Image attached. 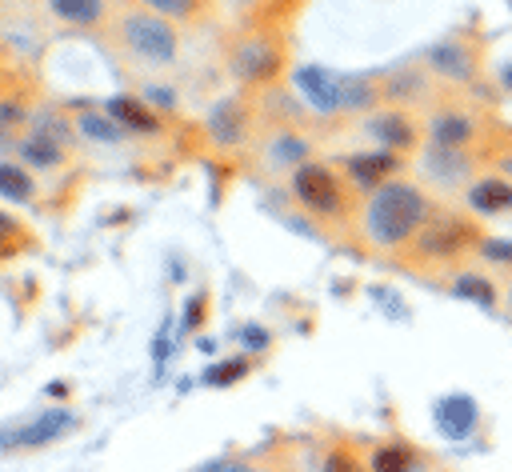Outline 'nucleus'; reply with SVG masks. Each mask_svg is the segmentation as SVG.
<instances>
[{
	"instance_id": "20",
	"label": "nucleus",
	"mask_w": 512,
	"mask_h": 472,
	"mask_svg": "<svg viewBox=\"0 0 512 472\" xmlns=\"http://www.w3.org/2000/svg\"><path fill=\"white\" fill-rule=\"evenodd\" d=\"M340 92H344V112H364L380 100V84L372 76H340Z\"/></svg>"
},
{
	"instance_id": "34",
	"label": "nucleus",
	"mask_w": 512,
	"mask_h": 472,
	"mask_svg": "<svg viewBox=\"0 0 512 472\" xmlns=\"http://www.w3.org/2000/svg\"><path fill=\"white\" fill-rule=\"evenodd\" d=\"M8 144H12V128H8L4 120H0V156L8 152Z\"/></svg>"
},
{
	"instance_id": "4",
	"label": "nucleus",
	"mask_w": 512,
	"mask_h": 472,
	"mask_svg": "<svg viewBox=\"0 0 512 472\" xmlns=\"http://www.w3.org/2000/svg\"><path fill=\"white\" fill-rule=\"evenodd\" d=\"M292 192L308 212H316L324 220L344 216V184L328 164H312V160L296 164L292 168Z\"/></svg>"
},
{
	"instance_id": "23",
	"label": "nucleus",
	"mask_w": 512,
	"mask_h": 472,
	"mask_svg": "<svg viewBox=\"0 0 512 472\" xmlns=\"http://www.w3.org/2000/svg\"><path fill=\"white\" fill-rule=\"evenodd\" d=\"M80 132L96 144H120L124 140V124L112 120L108 112H80Z\"/></svg>"
},
{
	"instance_id": "9",
	"label": "nucleus",
	"mask_w": 512,
	"mask_h": 472,
	"mask_svg": "<svg viewBox=\"0 0 512 472\" xmlns=\"http://www.w3.org/2000/svg\"><path fill=\"white\" fill-rule=\"evenodd\" d=\"M344 172L356 188H380L388 180H396L400 172V152H388V148H376V152H356L344 160Z\"/></svg>"
},
{
	"instance_id": "32",
	"label": "nucleus",
	"mask_w": 512,
	"mask_h": 472,
	"mask_svg": "<svg viewBox=\"0 0 512 472\" xmlns=\"http://www.w3.org/2000/svg\"><path fill=\"white\" fill-rule=\"evenodd\" d=\"M244 344H248V348H264V344H268V332L256 328V324H248V328H244Z\"/></svg>"
},
{
	"instance_id": "28",
	"label": "nucleus",
	"mask_w": 512,
	"mask_h": 472,
	"mask_svg": "<svg viewBox=\"0 0 512 472\" xmlns=\"http://www.w3.org/2000/svg\"><path fill=\"white\" fill-rule=\"evenodd\" d=\"M32 132H40V136H48V140H56V144H68L72 140V128H68V120H60V116H36V128Z\"/></svg>"
},
{
	"instance_id": "8",
	"label": "nucleus",
	"mask_w": 512,
	"mask_h": 472,
	"mask_svg": "<svg viewBox=\"0 0 512 472\" xmlns=\"http://www.w3.org/2000/svg\"><path fill=\"white\" fill-rule=\"evenodd\" d=\"M296 88L308 96V104L320 112V116H336L344 112V92H340V72H328V68H316V64H300L292 72Z\"/></svg>"
},
{
	"instance_id": "25",
	"label": "nucleus",
	"mask_w": 512,
	"mask_h": 472,
	"mask_svg": "<svg viewBox=\"0 0 512 472\" xmlns=\"http://www.w3.org/2000/svg\"><path fill=\"white\" fill-rule=\"evenodd\" d=\"M480 260L496 264V268H512V236H484L476 248Z\"/></svg>"
},
{
	"instance_id": "37",
	"label": "nucleus",
	"mask_w": 512,
	"mask_h": 472,
	"mask_svg": "<svg viewBox=\"0 0 512 472\" xmlns=\"http://www.w3.org/2000/svg\"><path fill=\"white\" fill-rule=\"evenodd\" d=\"M500 84H504V88H512V64H504V68H500Z\"/></svg>"
},
{
	"instance_id": "21",
	"label": "nucleus",
	"mask_w": 512,
	"mask_h": 472,
	"mask_svg": "<svg viewBox=\"0 0 512 472\" xmlns=\"http://www.w3.org/2000/svg\"><path fill=\"white\" fill-rule=\"evenodd\" d=\"M20 156H24V164H32V168H56V164L64 160V144H56V140L32 132L28 140H20Z\"/></svg>"
},
{
	"instance_id": "24",
	"label": "nucleus",
	"mask_w": 512,
	"mask_h": 472,
	"mask_svg": "<svg viewBox=\"0 0 512 472\" xmlns=\"http://www.w3.org/2000/svg\"><path fill=\"white\" fill-rule=\"evenodd\" d=\"M244 372H248V360H244V356H232V360H220V364H212V368L204 372V384H212V388H224V384H236Z\"/></svg>"
},
{
	"instance_id": "14",
	"label": "nucleus",
	"mask_w": 512,
	"mask_h": 472,
	"mask_svg": "<svg viewBox=\"0 0 512 472\" xmlns=\"http://www.w3.org/2000/svg\"><path fill=\"white\" fill-rule=\"evenodd\" d=\"M424 168H428V176L436 180V184H444V188H468L472 180H468V172H472V152H452V148H432L428 144V152H424Z\"/></svg>"
},
{
	"instance_id": "29",
	"label": "nucleus",
	"mask_w": 512,
	"mask_h": 472,
	"mask_svg": "<svg viewBox=\"0 0 512 472\" xmlns=\"http://www.w3.org/2000/svg\"><path fill=\"white\" fill-rule=\"evenodd\" d=\"M276 156H280V160H292V164H304V156H308V144H304L300 136H280V144H276Z\"/></svg>"
},
{
	"instance_id": "10",
	"label": "nucleus",
	"mask_w": 512,
	"mask_h": 472,
	"mask_svg": "<svg viewBox=\"0 0 512 472\" xmlns=\"http://www.w3.org/2000/svg\"><path fill=\"white\" fill-rule=\"evenodd\" d=\"M428 68L444 80H456V84H468L476 76V52L464 44V40H440L428 48Z\"/></svg>"
},
{
	"instance_id": "5",
	"label": "nucleus",
	"mask_w": 512,
	"mask_h": 472,
	"mask_svg": "<svg viewBox=\"0 0 512 472\" xmlns=\"http://www.w3.org/2000/svg\"><path fill=\"white\" fill-rule=\"evenodd\" d=\"M232 72L244 80V84H268L272 76H280L284 68V52L276 40L268 36H244L232 44V56H228Z\"/></svg>"
},
{
	"instance_id": "17",
	"label": "nucleus",
	"mask_w": 512,
	"mask_h": 472,
	"mask_svg": "<svg viewBox=\"0 0 512 472\" xmlns=\"http://www.w3.org/2000/svg\"><path fill=\"white\" fill-rule=\"evenodd\" d=\"M420 468H424L420 452L408 448V444H400V440L380 444V448H372V456H368V472H420Z\"/></svg>"
},
{
	"instance_id": "30",
	"label": "nucleus",
	"mask_w": 512,
	"mask_h": 472,
	"mask_svg": "<svg viewBox=\"0 0 512 472\" xmlns=\"http://www.w3.org/2000/svg\"><path fill=\"white\" fill-rule=\"evenodd\" d=\"M20 116H24V108H20L16 100H0V120H4L8 128H12V124H16Z\"/></svg>"
},
{
	"instance_id": "7",
	"label": "nucleus",
	"mask_w": 512,
	"mask_h": 472,
	"mask_svg": "<svg viewBox=\"0 0 512 472\" xmlns=\"http://www.w3.org/2000/svg\"><path fill=\"white\" fill-rule=\"evenodd\" d=\"M72 424H76V416H72L68 408H48V412H40L36 420L0 432V448H8V452H20V448H44V444L60 440L64 432H72Z\"/></svg>"
},
{
	"instance_id": "31",
	"label": "nucleus",
	"mask_w": 512,
	"mask_h": 472,
	"mask_svg": "<svg viewBox=\"0 0 512 472\" xmlns=\"http://www.w3.org/2000/svg\"><path fill=\"white\" fill-rule=\"evenodd\" d=\"M204 472H260V468H248V464H240V460H216V464H208Z\"/></svg>"
},
{
	"instance_id": "12",
	"label": "nucleus",
	"mask_w": 512,
	"mask_h": 472,
	"mask_svg": "<svg viewBox=\"0 0 512 472\" xmlns=\"http://www.w3.org/2000/svg\"><path fill=\"white\" fill-rule=\"evenodd\" d=\"M464 200L480 216H504V212H512V180L508 176H476L464 188Z\"/></svg>"
},
{
	"instance_id": "2",
	"label": "nucleus",
	"mask_w": 512,
	"mask_h": 472,
	"mask_svg": "<svg viewBox=\"0 0 512 472\" xmlns=\"http://www.w3.org/2000/svg\"><path fill=\"white\" fill-rule=\"evenodd\" d=\"M484 240V232L476 228V220H468L464 212H432L428 224L412 236L408 252L412 260H428V264H460L468 252H476Z\"/></svg>"
},
{
	"instance_id": "1",
	"label": "nucleus",
	"mask_w": 512,
	"mask_h": 472,
	"mask_svg": "<svg viewBox=\"0 0 512 472\" xmlns=\"http://www.w3.org/2000/svg\"><path fill=\"white\" fill-rule=\"evenodd\" d=\"M432 212H436V204H432V196L420 184L388 180V184L372 188L368 200H364V232H368V240L376 248L400 252L428 224Z\"/></svg>"
},
{
	"instance_id": "11",
	"label": "nucleus",
	"mask_w": 512,
	"mask_h": 472,
	"mask_svg": "<svg viewBox=\"0 0 512 472\" xmlns=\"http://www.w3.org/2000/svg\"><path fill=\"white\" fill-rule=\"evenodd\" d=\"M368 132H372V136L380 140V148H388V152H412L416 140H420V132H416V124H412V116H408L404 108H384L380 116H372Z\"/></svg>"
},
{
	"instance_id": "18",
	"label": "nucleus",
	"mask_w": 512,
	"mask_h": 472,
	"mask_svg": "<svg viewBox=\"0 0 512 472\" xmlns=\"http://www.w3.org/2000/svg\"><path fill=\"white\" fill-rule=\"evenodd\" d=\"M48 8L56 20L76 24V28H92L108 16V0H48Z\"/></svg>"
},
{
	"instance_id": "26",
	"label": "nucleus",
	"mask_w": 512,
	"mask_h": 472,
	"mask_svg": "<svg viewBox=\"0 0 512 472\" xmlns=\"http://www.w3.org/2000/svg\"><path fill=\"white\" fill-rule=\"evenodd\" d=\"M320 472H368V468L360 464V456H356V452H348V448H332V452L324 456Z\"/></svg>"
},
{
	"instance_id": "16",
	"label": "nucleus",
	"mask_w": 512,
	"mask_h": 472,
	"mask_svg": "<svg viewBox=\"0 0 512 472\" xmlns=\"http://www.w3.org/2000/svg\"><path fill=\"white\" fill-rule=\"evenodd\" d=\"M208 132L216 144H240L244 132H248V120H244V108L236 100H220L208 116Z\"/></svg>"
},
{
	"instance_id": "13",
	"label": "nucleus",
	"mask_w": 512,
	"mask_h": 472,
	"mask_svg": "<svg viewBox=\"0 0 512 472\" xmlns=\"http://www.w3.org/2000/svg\"><path fill=\"white\" fill-rule=\"evenodd\" d=\"M476 420H480V408H476V400H472L468 392H448V396H440V404H436V428H440L444 436L464 440V436L476 428Z\"/></svg>"
},
{
	"instance_id": "38",
	"label": "nucleus",
	"mask_w": 512,
	"mask_h": 472,
	"mask_svg": "<svg viewBox=\"0 0 512 472\" xmlns=\"http://www.w3.org/2000/svg\"><path fill=\"white\" fill-rule=\"evenodd\" d=\"M508 300H512V288H508Z\"/></svg>"
},
{
	"instance_id": "19",
	"label": "nucleus",
	"mask_w": 512,
	"mask_h": 472,
	"mask_svg": "<svg viewBox=\"0 0 512 472\" xmlns=\"http://www.w3.org/2000/svg\"><path fill=\"white\" fill-rule=\"evenodd\" d=\"M452 296L492 308V304H496V284H492L484 272H476V268H460V272L452 276Z\"/></svg>"
},
{
	"instance_id": "27",
	"label": "nucleus",
	"mask_w": 512,
	"mask_h": 472,
	"mask_svg": "<svg viewBox=\"0 0 512 472\" xmlns=\"http://www.w3.org/2000/svg\"><path fill=\"white\" fill-rule=\"evenodd\" d=\"M152 12H160V16H168V20H188V16H196V4L200 0H144Z\"/></svg>"
},
{
	"instance_id": "6",
	"label": "nucleus",
	"mask_w": 512,
	"mask_h": 472,
	"mask_svg": "<svg viewBox=\"0 0 512 472\" xmlns=\"http://www.w3.org/2000/svg\"><path fill=\"white\" fill-rule=\"evenodd\" d=\"M480 140V120L464 108H436L428 116V144L432 148H452V152H472Z\"/></svg>"
},
{
	"instance_id": "35",
	"label": "nucleus",
	"mask_w": 512,
	"mask_h": 472,
	"mask_svg": "<svg viewBox=\"0 0 512 472\" xmlns=\"http://www.w3.org/2000/svg\"><path fill=\"white\" fill-rule=\"evenodd\" d=\"M148 100H152V104H172V92H160V88H152V92H148Z\"/></svg>"
},
{
	"instance_id": "33",
	"label": "nucleus",
	"mask_w": 512,
	"mask_h": 472,
	"mask_svg": "<svg viewBox=\"0 0 512 472\" xmlns=\"http://www.w3.org/2000/svg\"><path fill=\"white\" fill-rule=\"evenodd\" d=\"M8 236H20V224L8 216V212H0V248H4V240Z\"/></svg>"
},
{
	"instance_id": "36",
	"label": "nucleus",
	"mask_w": 512,
	"mask_h": 472,
	"mask_svg": "<svg viewBox=\"0 0 512 472\" xmlns=\"http://www.w3.org/2000/svg\"><path fill=\"white\" fill-rule=\"evenodd\" d=\"M496 164H500V172H504V176H508V180H512V152H504V156H500V160H496Z\"/></svg>"
},
{
	"instance_id": "22",
	"label": "nucleus",
	"mask_w": 512,
	"mask_h": 472,
	"mask_svg": "<svg viewBox=\"0 0 512 472\" xmlns=\"http://www.w3.org/2000/svg\"><path fill=\"white\" fill-rule=\"evenodd\" d=\"M32 192H36V184H32V172L24 168V164H0V196L4 200H12V204H24V200H32Z\"/></svg>"
},
{
	"instance_id": "15",
	"label": "nucleus",
	"mask_w": 512,
	"mask_h": 472,
	"mask_svg": "<svg viewBox=\"0 0 512 472\" xmlns=\"http://www.w3.org/2000/svg\"><path fill=\"white\" fill-rule=\"evenodd\" d=\"M104 112H108L112 120H120L124 128L144 132V136H152V132L160 128L156 108H148V104H144V100H136V96H112V100L104 104Z\"/></svg>"
},
{
	"instance_id": "3",
	"label": "nucleus",
	"mask_w": 512,
	"mask_h": 472,
	"mask_svg": "<svg viewBox=\"0 0 512 472\" xmlns=\"http://www.w3.org/2000/svg\"><path fill=\"white\" fill-rule=\"evenodd\" d=\"M120 44L140 60L168 64L180 48V36H176L172 20L160 12H124L120 16Z\"/></svg>"
},
{
	"instance_id": "39",
	"label": "nucleus",
	"mask_w": 512,
	"mask_h": 472,
	"mask_svg": "<svg viewBox=\"0 0 512 472\" xmlns=\"http://www.w3.org/2000/svg\"><path fill=\"white\" fill-rule=\"evenodd\" d=\"M508 8H512V0H508Z\"/></svg>"
}]
</instances>
